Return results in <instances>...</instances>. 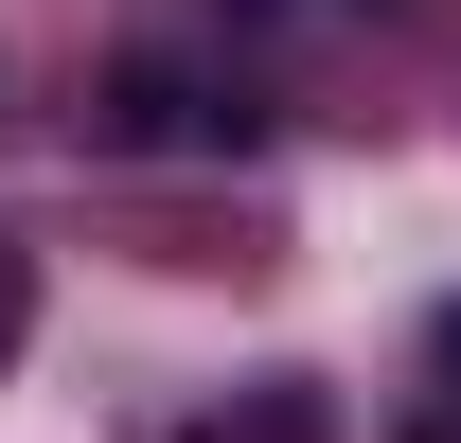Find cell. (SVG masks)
I'll return each mask as SVG.
<instances>
[{"instance_id": "cell-1", "label": "cell", "mask_w": 461, "mask_h": 443, "mask_svg": "<svg viewBox=\"0 0 461 443\" xmlns=\"http://www.w3.org/2000/svg\"><path fill=\"white\" fill-rule=\"evenodd\" d=\"M107 142H142V160H195V142H249V107H213L195 71H124V107H107Z\"/></svg>"}, {"instance_id": "cell-2", "label": "cell", "mask_w": 461, "mask_h": 443, "mask_svg": "<svg viewBox=\"0 0 461 443\" xmlns=\"http://www.w3.org/2000/svg\"><path fill=\"white\" fill-rule=\"evenodd\" d=\"M408 443H461V302L426 320V408H408Z\"/></svg>"}]
</instances>
